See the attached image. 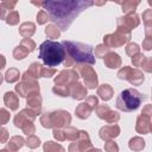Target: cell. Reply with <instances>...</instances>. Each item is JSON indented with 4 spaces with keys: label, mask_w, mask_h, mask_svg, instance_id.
<instances>
[{
    "label": "cell",
    "mask_w": 152,
    "mask_h": 152,
    "mask_svg": "<svg viewBox=\"0 0 152 152\" xmlns=\"http://www.w3.org/2000/svg\"><path fill=\"white\" fill-rule=\"evenodd\" d=\"M95 5L94 1L86 0H57L43 1L42 7L49 13L51 21L62 31H66L72 21L88 7Z\"/></svg>",
    "instance_id": "1"
},
{
    "label": "cell",
    "mask_w": 152,
    "mask_h": 152,
    "mask_svg": "<svg viewBox=\"0 0 152 152\" xmlns=\"http://www.w3.org/2000/svg\"><path fill=\"white\" fill-rule=\"evenodd\" d=\"M62 44L65 49V66H72L74 64H95L93 46L72 40H63Z\"/></svg>",
    "instance_id": "2"
},
{
    "label": "cell",
    "mask_w": 152,
    "mask_h": 152,
    "mask_svg": "<svg viewBox=\"0 0 152 152\" xmlns=\"http://www.w3.org/2000/svg\"><path fill=\"white\" fill-rule=\"evenodd\" d=\"M38 57L44 62L48 68L59 65L65 59V49L62 43L48 39L39 45Z\"/></svg>",
    "instance_id": "3"
},
{
    "label": "cell",
    "mask_w": 152,
    "mask_h": 152,
    "mask_svg": "<svg viewBox=\"0 0 152 152\" xmlns=\"http://www.w3.org/2000/svg\"><path fill=\"white\" fill-rule=\"evenodd\" d=\"M78 81V74L74 69H64L55 77L53 94L58 96H69L72 86Z\"/></svg>",
    "instance_id": "4"
},
{
    "label": "cell",
    "mask_w": 152,
    "mask_h": 152,
    "mask_svg": "<svg viewBox=\"0 0 152 152\" xmlns=\"http://www.w3.org/2000/svg\"><path fill=\"white\" fill-rule=\"evenodd\" d=\"M145 95L134 88H127L120 93L116 99L115 106L122 112H132L139 108L140 103L145 100Z\"/></svg>",
    "instance_id": "5"
},
{
    "label": "cell",
    "mask_w": 152,
    "mask_h": 152,
    "mask_svg": "<svg viewBox=\"0 0 152 152\" xmlns=\"http://www.w3.org/2000/svg\"><path fill=\"white\" fill-rule=\"evenodd\" d=\"M71 122V115L69 112L58 109L55 112L50 113H44L40 116V124L45 128H62V127H68L69 124Z\"/></svg>",
    "instance_id": "6"
},
{
    "label": "cell",
    "mask_w": 152,
    "mask_h": 152,
    "mask_svg": "<svg viewBox=\"0 0 152 152\" xmlns=\"http://www.w3.org/2000/svg\"><path fill=\"white\" fill-rule=\"evenodd\" d=\"M37 114L34 112H32L28 108L23 109L20 113H18L14 118V126L20 128L25 134L27 135H32L36 131V127L33 125V121L36 119Z\"/></svg>",
    "instance_id": "7"
},
{
    "label": "cell",
    "mask_w": 152,
    "mask_h": 152,
    "mask_svg": "<svg viewBox=\"0 0 152 152\" xmlns=\"http://www.w3.org/2000/svg\"><path fill=\"white\" fill-rule=\"evenodd\" d=\"M118 78L119 80H126L133 86H140L144 82V74L139 69H133L128 65L122 66L118 71Z\"/></svg>",
    "instance_id": "8"
},
{
    "label": "cell",
    "mask_w": 152,
    "mask_h": 152,
    "mask_svg": "<svg viewBox=\"0 0 152 152\" xmlns=\"http://www.w3.org/2000/svg\"><path fill=\"white\" fill-rule=\"evenodd\" d=\"M140 24V18L137 13L126 14L124 17L118 18L116 21V31L122 33H131L133 28H135Z\"/></svg>",
    "instance_id": "9"
},
{
    "label": "cell",
    "mask_w": 152,
    "mask_h": 152,
    "mask_svg": "<svg viewBox=\"0 0 152 152\" xmlns=\"http://www.w3.org/2000/svg\"><path fill=\"white\" fill-rule=\"evenodd\" d=\"M76 71H78L83 77L87 88L95 89L97 87V83H99L97 75L89 64H76Z\"/></svg>",
    "instance_id": "10"
},
{
    "label": "cell",
    "mask_w": 152,
    "mask_h": 152,
    "mask_svg": "<svg viewBox=\"0 0 152 152\" xmlns=\"http://www.w3.org/2000/svg\"><path fill=\"white\" fill-rule=\"evenodd\" d=\"M15 91L19 94L21 97H28L33 93H39V84L37 80L27 78L21 76V82L15 86Z\"/></svg>",
    "instance_id": "11"
},
{
    "label": "cell",
    "mask_w": 152,
    "mask_h": 152,
    "mask_svg": "<svg viewBox=\"0 0 152 152\" xmlns=\"http://www.w3.org/2000/svg\"><path fill=\"white\" fill-rule=\"evenodd\" d=\"M131 39V33H122V32H114L110 34H106L103 37V44L108 48V49H115V48H120L124 44H126L128 40Z\"/></svg>",
    "instance_id": "12"
},
{
    "label": "cell",
    "mask_w": 152,
    "mask_h": 152,
    "mask_svg": "<svg viewBox=\"0 0 152 152\" xmlns=\"http://www.w3.org/2000/svg\"><path fill=\"white\" fill-rule=\"evenodd\" d=\"M91 141L87 131H80V137L77 140L69 145V152H87L91 148Z\"/></svg>",
    "instance_id": "13"
},
{
    "label": "cell",
    "mask_w": 152,
    "mask_h": 152,
    "mask_svg": "<svg viewBox=\"0 0 152 152\" xmlns=\"http://www.w3.org/2000/svg\"><path fill=\"white\" fill-rule=\"evenodd\" d=\"M36 49V43L31 38H24L20 44L13 50V57L17 61L24 59L28 53H31Z\"/></svg>",
    "instance_id": "14"
},
{
    "label": "cell",
    "mask_w": 152,
    "mask_h": 152,
    "mask_svg": "<svg viewBox=\"0 0 152 152\" xmlns=\"http://www.w3.org/2000/svg\"><path fill=\"white\" fill-rule=\"evenodd\" d=\"M95 113L100 119H102L109 124H115L120 120V114L118 112H114L107 104H99L97 108L95 109Z\"/></svg>",
    "instance_id": "15"
},
{
    "label": "cell",
    "mask_w": 152,
    "mask_h": 152,
    "mask_svg": "<svg viewBox=\"0 0 152 152\" xmlns=\"http://www.w3.org/2000/svg\"><path fill=\"white\" fill-rule=\"evenodd\" d=\"M120 134V127L116 124H112V125H106L103 126L100 131H99V135L102 140L104 141H109L113 140L114 138H116Z\"/></svg>",
    "instance_id": "16"
},
{
    "label": "cell",
    "mask_w": 152,
    "mask_h": 152,
    "mask_svg": "<svg viewBox=\"0 0 152 152\" xmlns=\"http://www.w3.org/2000/svg\"><path fill=\"white\" fill-rule=\"evenodd\" d=\"M26 104H27V108L31 109L32 112H34L37 115L40 114V110H42V97H40L39 93L31 94L26 99Z\"/></svg>",
    "instance_id": "17"
},
{
    "label": "cell",
    "mask_w": 152,
    "mask_h": 152,
    "mask_svg": "<svg viewBox=\"0 0 152 152\" xmlns=\"http://www.w3.org/2000/svg\"><path fill=\"white\" fill-rule=\"evenodd\" d=\"M135 131L140 134H147L151 131V119L140 114L137 118V125H135Z\"/></svg>",
    "instance_id": "18"
},
{
    "label": "cell",
    "mask_w": 152,
    "mask_h": 152,
    "mask_svg": "<svg viewBox=\"0 0 152 152\" xmlns=\"http://www.w3.org/2000/svg\"><path fill=\"white\" fill-rule=\"evenodd\" d=\"M43 69H44V66H43L42 64L34 62V63H32V64L28 66V69L24 72L23 76H24V77H27V78L37 80V78H39V77H43Z\"/></svg>",
    "instance_id": "19"
},
{
    "label": "cell",
    "mask_w": 152,
    "mask_h": 152,
    "mask_svg": "<svg viewBox=\"0 0 152 152\" xmlns=\"http://www.w3.org/2000/svg\"><path fill=\"white\" fill-rule=\"evenodd\" d=\"M103 62H104V65L109 69H116V68L121 66V63H122L120 56L115 52H108L103 57Z\"/></svg>",
    "instance_id": "20"
},
{
    "label": "cell",
    "mask_w": 152,
    "mask_h": 152,
    "mask_svg": "<svg viewBox=\"0 0 152 152\" xmlns=\"http://www.w3.org/2000/svg\"><path fill=\"white\" fill-rule=\"evenodd\" d=\"M24 144H26V140H24L23 137H20V135H14V137H12V138L8 140V142H7L6 147H5V150H6L7 152H17L19 148H21V147L24 146Z\"/></svg>",
    "instance_id": "21"
},
{
    "label": "cell",
    "mask_w": 152,
    "mask_h": 152,
    "mask_svg": "<svg viewBox=\"0 0 152 152\" xmlns=\"http://www.w3.org/2000/svg\"><path fill=\"white\" fill-rule=\"evenodd\" d=\"M142 21L145 24V38L152 39V10H146L142 12Z\"/></svg>",
    "instance_id": "22"
},
{
    "label": "cell",
    "mask_w": 152,
    "mask_h": 152,
    "mask_svg": "<svg viewBox=\"0 0 152 152\" xmlns=\"http://www.w3.org/2000/svg\"><path fill=\"white\" fill-rule=\"evenodd\" d=\"M93 110H95V109H94V108L86 101V102L80 103V104L76 107V109H75V114H76L77 118L84 120V119L89 118V115H90V113H91Z\"/></svg>",
    "instance_id": "23"
},
{
    "label": "cell",
    "mask_w": 152,
    "mask_h": 152,
    "mask_svg": "<svg viewBox=\"0 0 152 152\" xmlns=\"http://www.w3.org/2000/svg\"><path fill=\"white\" fill-rule=\"evenodd\" d=\"M70 96L75 100H83L87 96V87H84L82 83L76 82L70 91Z\"/></svg>",
    "instance_id": "24"
},
{
    "label": "cell",
    "mask_w": 152,
    "mask_h": 152,
    "mask_svg": "<svg viewBox=\"0 0 152 152\" xmlns=\"http://www.w3.org/2000/svg\"><path fill=\"white\" fill-rule=\"evenodd\" d=\"M4 103L11 109V110H17L19 107V99L13 91H7L4 95Z\"/></svg>",
    "instance_id": "25"
},
{
    "label": "cell",
    "mask_w": 152,
    "mask_h": 152,
    "mask_svg": "<svg viewBox=\"0 0 152 152\" xmlns=\"http://www.w3.org/2000/svg\"><path fill=\"white\" fill-rule=\"evenodd\" d=\"M36 32V25L31 21H25L19 26V33L24 38H30Z\"/></svg>",
    "instance_id": "26"
},
{
    "label": "cell",
    "mask_w": 152,
    "mask_h": 152,
    "mask_svg": "<svg viewBox=\"0 0 152 152\" xmlns=\"http://www.w3.org/2000/svg\"><path fill=\"white\" fill-rule=\"evenodd\" d=\"M114 90L109 84H102L97 88V95L103 100V101H108L113 97Z\"/></svg>",
    "instance_id": "27"
},
{
    "label": "cell",
    "mask_w": 152,
    "mask_h": 152,
    "mask_svg": "<svg viewBox=\"0 0 152 152\" xmlns=\"http://www.w3.org/2000/svg\"><path fill=\"white\" fill-rule=\"evenodd\" d=\"M139 4H140V1H138V0H126L124 2H120L122 12L126 13V14L135 13V10L139 6Z\"/></svg>",
    "instance_id": "28"
},
{
    "label": "cell",
    "mask_w": 152,
    "mask_h": 152,
    "mask_svg": "<svg viewBox=\"0 0 152 152\" xmlns=\"http://www.w3.org/2000/svg\"><path fill=\"white\" fill-rule=\"evenodd\" d=\"M128 147L134 152L142 151L145 147V140L140 137H133L128 142Z\"/></svg>",
    "instance_id": "29"
},
{
    "label": "cell",
    "mask_w": 152,
    "mask_h": 152,
    "mask_svg": "<svg viewBox=\"0 0 152 152\" xmlns=\"http://www.w3.org/2000/svg\"><path fill=\"white\" fill-rule=\"evenodd\" d=\"M17 5V1H2L0 4V10H1V19H6V12H12L14 11V6Z\"/></svg>",
    "instance_id": "30"
},
{
    "label": "cell",
    "mask_w": 152,
    "mask_h": 152,
    "mask_svg": "<svg viewBox=\"0 0 152 152\" xmlns=\"http://www.w3.org/2000/svg\"><path fill=\"white\" fill-rule=\"evenodd\" d=\"M19 77H20L19 70L15 69V68H10V69L6 71V74H5V80H6V82H8V83H14V82H17V81L19 80Z\"/></svg>",
    "instance_id": "31"
},
{
    "label": "cell",
    "mask_w": 152,
    "mask_h": 152,
    "mask_svg": "<svg viewBox=\"0 0 152 152\" xmlns=\"http://www.w3.org/2000/svg\"><path fill=\"white\" fill-rule=\"evenodd\" d=\"M43 150L44 152H65V150L57 142L53 141H46L43 145Z\"/></svg>",
    "instance_id": "32"
},
{
    "label": "cell",
    "mask_w": 152,
    "mask_h": 152,
    "mask_svg": "<svg viewBox=\"0 0 152 152\" xmlns=\"http://www.w3.org/2000/svg\"><path fill=\"white\" fill-rule=\"evenodd\" d=\"M64 132H65V138H66L68 140L75 141V140H77L78 137H80V131H78L77 128L72 127V126L65 127V128H64Z\"/></svg>",
    "instance_id": "33"
},
{
    "label": "cell",
    "mask_w": 152,
    "mask_h": 152,
    "mask_svg": "<svg viewBox=\"0 0 152 152\" xmlns=\"http://www.w3.org/2000/svg\"><path fill=\"white\" fill-rule=\"evenodd\" d=\"M45 34L48 36V38H58L61 36V31L56 25H48L45 27Z\"/></svg>",
    "instance_id": "34"
},
{
    "label": "cell",
    "mask_w": 152,
    "mask_h": 152,
    "mask_svg": "<svg viewBox=\"0 0 152 152\" xmlns=\"http://www.w3.org/2000/svg\"><path fill=\"white\" fill-rule=\"evenodd\" d=\"M19 19H20V15L17 11H12V12H8L7 15H6V19L5 21L8 24V25H17L19 23Z\"/></svg>",
    "instance_id": "35"
},
{
    "label": "cell",
    "mask_w": 152,
    "mask_h": 152,
    "mask_svg": "<svg viewBox=\"0 0 152 152\" xmlns=\"http://www.w3.org/2000/svg\"><path fill=\"white\" fill-rule=\"evenodd\" d=\"M139 52H140V48H139V45L137 43H129V44H127V46H126V53L131 58L134 57L135 55H138Z\"/></svg>",
    "instance_id": "36"
},
{
    "label": "cell",
    "mask_w": 152,
    "mask_h": 152,
    "mask_svg": "<svg viewBox=\"0 0 152 152\" xmlns=\"http://www.w3.org/2000/svg\"><path fill=\"white\" fill-rule=\"evenodd\" d=\"M49 20H51V18H50V15H49V13L46 11L42 10V11H39L37 13V23H38V25H44Z\"/></svg>",
    "instance_id": "37"
},
{
    "label": "cell",
    "mask_w": 152,
    "mask_h": 152,
    "mask_svg": "<svg viewBox=\"0 0 152 152\" xmlns=\"http://www.w3.org/2000/svg\"><path fill=\"white\" fill-rule=\"evenodd\" d=\"M26 145L30 147V148H37L39 145H40V140L38 137H36L34 134L32 135H28L27 139H26Z\"/></svg>",
    "instance_id": "38"
},
{
    "label": "cell",
    "mask_w": 152,
    "mask_h": 152,
    "mask_svg": "<svg viewBox=\"0 0 152 152\" xmlns=\"http://www.w3.org/2000/svg\"><path fill=\"white\" fill-rule=\"evenodd\" d=\"M108 48L104 45V44H100L95 48V57H99V58H103L107 53H108Z\"/></svg>",
    "instance_id": "39"
},
{
    "label": "cell",
    "mask_w": 152,
    "mask_h": 152,
    "mask_svg": "<svg viewBox=\"0 0 152 152\" xmlns=\"http://www.w3.org/2000/svg\"><path fill=\"white\" fill-rule=\"evenodd\" d=\"M104 151L106 152H119V146L114 140L104 141Z\"/></svg>",
    "instance_id": "40"
},
{
    "label": "cell",
    "mask_w": 152,
    "mask_h": 152,
    "mask_svg": "<svg viewBox=\"0 0 152 152\" xmlns=\"http://www.w3.org/2000/svg\"><path fill=\"white\" fill-rule=\"evenodd\" d=\"M145 58H146V56H144L141 52H139L138 55H135L131 59H132V63H133L134 66H141L142 65V62L145 61Z\"/></svg>",
    "instance_id": "41"
},
{
    "label": "cell",
    "mask_w": 152,
    "mask_h": 152,
    "mask_svg": "<svg viewBox=\"0 0 152 152\" xmlns=\"http://www.w3.org/2000/svg\"><path fill=\"white\" fill-rule=\"evenodd\" d=\"M53 138H55V139H57L58 141L66 140L64 129H62V128H55V129H53Z\"/></svg>",
    "instance_id": "42"
},
{
    "label": "cell",
    "mask_w": 152,
    "mask_h": 152,
    "mask_svg": "<svg viewBox=\"0 0 152 152\" xmlns=\"http://www.w3.org/2000/svg\"><path fill=\"white\" fill-rule=\"evenodd\" d=\"M142 69L146 72H152V57L150 58H145V61L142 62Z\"/></svg>",
    "instance_id": "43"
},
{
    "label": "cell",
    "mask_w": 152,
    "mask_h": 152,
    "mask_svg": "<svg viewBox=\"0 0 152 152\" xmlns=\"http://www.w3.org/2000/svg\"><path fill=\"white\" fill-rule=\"evenodd\" d=\"M0 116H1V119H0L1 125H5V124L10 120V113H8L5 108H1V109H0Z\"/></svg>",
    "instance_id": "44"
},
{
    "label": "cell",
    "mask_w": 152,
    "mask_h": 152,
    "mask_svg": "<svg viewBox=\"0 0 152 152\" xmlns=\"http://www.w3.org/2000/svg\"><path fill=\"white\" fill-rule=\"evenodd\" d=\"M56 74V70L53 69V68H48V66H44V69H43V77H51V76H53Z\"/></svg>",
    "instance_id": "45"
},
{
    "label": "cell",
    "mask_w": 152,
    "mask_h": 152,
    "mask_svg": "<svg viewBox=\"0 0 152 152\" xmlns=\"http://www.w3.org/2000/svg\"><path fill=\"white\" fill-rule=\"evenodd\" d=\"M141 114L145 115V116H147V118H150V119H152V104H146L142 108Z\"/></svg>",
    "instance_id": "46"
},
{
    "label": "cell",
    "mask_w": 152,
    "mask_h": 152,
    "mask_svg": "<svg viewBox=\"0 0 152 152\" xmlns=\"http://www.w3.org/2000/svg\"><path fill=\"white\" fill-rule=\"evenodd\" d=\"M142 49L144 50H146V51H150V50H152V39H147V38H145L144 40H142Z\"/></svg>",
    "instance_id": "47"
},
{
    "label": "cell",
    "mask_w": 152,
    "mask_h": 152,
    "mask_svg": "<svg viewBox=\"0 0 152 152\" xmlns=\"http://www.w3.org/2000/svg\"><path fill=\"white\" fill-rule=\"evenodd\" d=\"M7 138H8V132H7L6 128L2 127V128H1V142H6Z\"/></svg>",
    "instance_id": "48"
},
{
    "label": "cell",
    "mask_w": 152,
    "mask_h": 152,
    "mask_svg": "<svg viewBox=\"0 0 152 152\" xmlns=\"http://www.w3.org/2000/svg\"><path fill=\"white\" fill-rule=\"evenodd\" d=\"M87 152H102L100 148H95V147H91V148H89Z\"/></svg>",
    "instance_id": "49"
},
{
    "label": "cell",
    "mask_w": 152,
    "mask_h": 152,
    "mask_svg": "<svg viewBox=\"0 0 152 152\" xmlns=\"http://www.w3.org/2000/svg\"><path fill=\"white\" fill-rule=\"evenodd\" d=\"M147 2H148V5H150V6H151V7H152V0H148V1H147Z\"/></svg>",
    "instance_id": "50"
},
{
    "label": "cell",
    "mask_w": 152,
    "mask_h": 152,
    "mask_svg": "<svg viewBox=\"0 0 152 152\" xmlns=\"http://www.w3.org/2000/svg\"><path fill=\"white\" fill-rule=\"evenodd\" d=\"M0 152H7V151H6V150H5V148H4V150H1V151H0Z\"/></svg>",
    "instance_id": "51"
},
{
    "label": "cell",
    "mask_w": 152,
    "mask_h": 152,
    "mask_svg": "<svg viewBox=\"0 0 152 152\" xmlns=\"http://www.w3.org/2000/svg\"><path fill=\"white\" fill-rule=\"evenodd\" d=\"M151 133H152V122H151V131H150Z\"/></svg>",
    "instance_id": "52"
}]
</instances>
